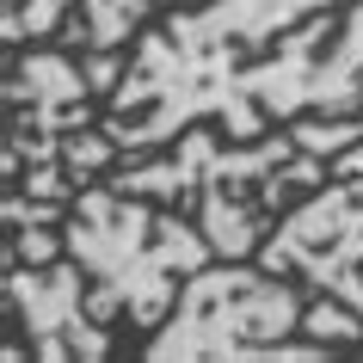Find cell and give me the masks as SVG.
<instances>
[{
	"label": "cell",
	"instance_id": "cell-1",
	"mask_svg": "<svg viewBox=\"0 0 363 363\" xmlns=\"http://www.w3.org/2000/svg\"><path fill=\"white\" fill-rule=\"evenodd\" d=\"M62 234L93 277V296H86L93 320L111 326L117 314H130L135 333H154L179 308V277H191L216 259L203 228H185L167 210L130 203V191H117V185H86L68 203Z\"/></svg>",
	"mask_w": 363,
	"mask_h": 363
},
{
	"label": "cell",
	"instance_id": "cell-2",
	"mask_svg": "<svg viewBox=\"0 0 363 363\" xmlns=\"http://www.w3.org/2000/svg\"><path fill=\"white\" fill-rule=\"evenodd\" d=\"M302 289L284 284L265 265H222L191 271L185 296L167 320L148 333V357H240V363H320L333 345L302 333Z\"/></svg>",
	"mask_w": 363,
	"mask_h": 363
},
{
	"label": "cell",
	"instance_id": "cell-3",
	"mask_svg": "<svg viewBox=\"0 0 363 363\" xmlns=\"http://www.w3.org/2000/svg\"><path fill=\"white\" fill-rule=\"evenodd\" d=\"M6 105H13V135H6V185H19L31 197H56L74 203L80 185L62 142L74 130H86L93 111V80L80 74L68 56L56 50H19L6 68Z\"/></svg>",
	"mask_w": 363,
	"mask_h": 363
},
{
	"label": "cell",
	"instance_id": "cell-4",
	"mask_svg": "<svg viewBox=\"0 0 363 363\" xmlns=\"http://www.w3.org/2000/svg\"><path fill=\"white\" fill-rule=\"evenodd\" d=\"M259 265L277 277L296 271L320 296H339L363 314V172L326 179L308 203H296L284 222H271Z\"/></svg>",
	"mask_w": 363,
	"mask_h": 363
},
{
	"label": "cell",
	"instance_id": "cell-5",
	"mask_svg": "<svg viewBox=\"0 0 363 363\" xmlns=\"http://www.w3.org/2000/svg\"><path fill=\"white\" fill-rule=\"evenodd\" d=\"M86 284V265L74 252H62L50 265H6V308L13 320L31 333V351L43 363L62 357H111V333L105 320H93V308L80 296Z\"/></svg>",
	"mask_w": 363,
	"mask_h": 363
},
{
	"label": "cell",
	"instance_id": "cell-6",
	"mask_svg": "<svg viewBox=\"0 0 363 363\" xmlns=\"http://www.w3.org/2000/svg\"><path fill=\"white\" fill-rule=\"evenodd\" d=\"M160 0H80L74 19H68V43H86V50H117L130 43V31L148 19Z\"/></svg>",
	"mask_w": 363,
	"mask_h": 363
},
{
	"label": "cell",
	"instance_id": "cell-7",
	"mask_svg": "<svg viewBox=\"0 0 363 363\" xmlns=\"http://www.w3.org/2000/svg\"><path fill=\"white\" fill-rule=\"evenodd\" d=\"M117 154H123V148L105 135V123H99V130L86 123V130H74L68 142H62V160H68V172H74L80 191H86V179H99V172H111V167H117Z\"/></svg>",
	"mask_w": 363,
	"mask_h": 363
},
{
	"label": "cell",
	"instance_id": "cell-8",
	"mask_svg": "<svg viewBox=\"0 0 363 363\" xmlns=\"http://www.w3.org/2000/svg\"><path fill=\"white\" fill-rule=\"evenodd\" d=\"M302 333L320 339V345H333V351H339V345H363V314L351 302H339V296H326V302H314L302 314Z\"/></svg>",
	"mask_w": 363,
	"mask_h": 363
},
{
	"label": "cell",
	"instance_id": "cell-9",
	"mask_svg": "<svg viewBox=\"0 0 363 363\" xmlns=\"http://www.w3.org/2000/svg\"><path fill=\"white\" fill-rule=\"evenodd\" d=\"M289 135H296L308 154L339 160L351 142H363V117H339V123H326V117H289Z\"/></svg>",
	"mask_w": 363,
	"mask_h": 363
},
{
	"label": "cell",
	"instance_id": "cell-10",
	"mask_svg": "<svg viewBox=\"0 0 363 363\" xmlns=\"http://www.w3.org/2000/svg\"><path fill=\"white\" fill-rule=\"evenodd\" d=\"M68 6H80V0H6V43L19 50L25 38H50Z\"/></svg>",
	"mask_w": 363,
	"mask_h": 363
},
{
	"label": "cell",
	"instance_id": "cell-11",
	"mask_svg": "<svg viewBox=\"0 0 363 363\" xmlns=\"http://www.w3.org/2000/svg\"><path fill=\"white\" fill-rule=\"evenodd\" d=\"M357 351H363V345H357Z\"/></svg>",
	"mask_w": 363,
	"mask_h": 363
}]
</instances>
